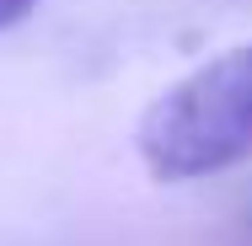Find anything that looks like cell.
<instances>
[{"label":"cell","mask_w":252,"mask_h":246,"mask_svg":"<svg viewBox=\"0 0 252 246\" xmlns=\"http://www.w3.org/2000/svg\"><path fill=\"white\" fill-rule=\"evenodd\" d=\"M140 155L156 177L193 182L252 155V43L183 75L140 118Z\"/></svg>","instance_id":"1"},{"label":"cell","mask_w":252,"mask_h":246,"mask_svg":"<svg viewBox=\"0 0 252 246\" xmlns=\"http://www.w3.org/2000/svg\"><path fill=\"white\" fill-rule=\"evenodd\" d=\"M32 5H38V0H0V27H16Z\"/></svg>","instance_id":"2"}]
</instances>
